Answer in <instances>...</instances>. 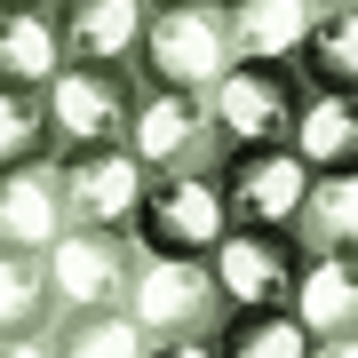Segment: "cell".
I'll return each mask as SVG.
<instances>
[{
	"instance_id": "obj_4",
	"label": "cell",
	"mask_w": 358,
	"mask_h": 358,
	"mask_svg": "<svg viewBox=\"0 0 358 358\" xmlns=\"http://www.w3.org/2000/svg\"><path fill=\"white\" fill-rule=\"evenodd\" d=\"M56 183H64V223L72 231H96V239H136V215H143V159L128 143L112 152H64L56 159Z\"/></svg>"
},
{
	"instance_id": "obj_2",
	"label": "cell",
	"mask_w": 358,
	"mask_h": 358,
	"mask_svg": "<svg viewBox=\"0 0 358 358\" xmlns=\"http://www.w3.org/2000/svg\"><path fill=\"white\" fill-rule=\"evenodd\" d=\"M231 239V207H223V176L192 167V176H152L136 215V255H176V263H207Z\"/></svg>"
},
{
	"instance_id": "obj_24",
	"label": "cell",
	"mask_w": 358,
	"mask_h": 358,
	"mask_svg": "<svg viewBox=\"0 0 358 358\" xmlns=\"http://www.w3.org/2000/svg\"><path fill=\"white\" fill-rule=\"evenodd\" d=\"M0 358H56L48 334H16V343H0Z\"/></svg>"
},
{
	"instance_id": "obj_3",
	"label": "cell",
	"mask_w": 358,
	"mask_h": 358,
	"mask_svg": "<svg viewBox=\"0 0 358 358\" xmlns=\"http://www.w3.org/2000/svg\"><path fill=\"white\" fill-rule=\"evenodd\" d=\"M223 176V207H231V231H271V239H294L303 231V207H310V167L294 159V143H263V152H223L215 159Z\"/></svg>"
},
{
	"instance_id": "obj_23",
	"label": "cell",
	"mask_w": 358,
	"mask_h": 358,
	"mask_svg": "<svg viewBox=\"0 0 358 358\" xmlns=\"http://www.w3.org/2000/svg\"><path fill=\"white\" fill-rule=\"evenodd\" d=\"M143 358H223V350H215V334H192V343H152Z\"/></svg>"
},
{
	"instance_id": "obj_20",
	"label": "cell",
	"mask_w": 358,
	"mask_h": 358,
	"mask_svg": "<svg viewBox=\"0 0 358 358\" xmlns=\"http://www.w3.org/2000/svg\"><path fill=\"white\" fill-rule=\"evenodd\" d=\"M303 255H358V176H319L303 207Z\"/></svg>"
},
{
	"instance_id": "obj_15",
	"label": "cell",
	"mask_w": 358,
	"mask_h": 358,
	"mask_svg": "<svg viewBox=\"0 0 358 358\" xmlns=\"http://www.w3.org/2000/svg\"><path fill=\"white\" fill-rule=\"evenodd\" d=\"M64 72V40H56L48 8H0V88L48 96V80Z\"/></svg>"
},
{
	"instance_id": "obj_22",
	"label": "cell",
	"mask_w": 358,
	"mask_h": 358,
	"mask_svg": "<svg viewBox=\"0 0 358 358\" xmlns=\"http://www.w3.org/2000/svg\"><path fill=\"white\" fill-rule=\"evenodd\" d=\"M215 350L223 358H310V334L294 310H271V319H223Z\"/></svg>"
},
{
	"instance_id": "obj_14",
	"label": "cell",
	"mask_w": 358,
	"mask_h": 358,
	"mask_svg": "<svg viewBox=\"0 0 358 358\" xmlns=\"http://www.w3.org/2000/svg\"><path fill=\"white\" fill-rule=\"evenodd\" d=\"M223 16H231V56L239 64H294L303 56V32H310L303 0H223Z\"/></svg>"
},
{
	"instance_id": "obj_21",
	"label": "cell",
	"mask_w": 358,
	"mask_h": 358,
	"mask_svg": "<svg viewBox=\"0 0 358 358\" xmlns=\"http://www.w3.org/2000/svg\"><path fill=\"white\" fill-rule=\"evenodd\" d=\"M56 159H64V143H56L48 96L0 88V167H56Z\"/></svg>"
},
{
	"instance_id": "obj_27",
	"label": "cell",
	"mask_w": 358,
	"mask_h": 358,
	"mask_svg": "<svg viewBox=\"0 0 358 358\" xmlns=\"http://www.w3.org/2000/svg\"><path fill=\"white\" fill-rule=\"evenodd\" d=\"M143 8H152V16H159V8H199V0H143Z\"/></svg>"
},
{
	"instance_id": "obj_1",
	"label": "cell",
	"mask_w": 358,
	"mask_h": 358,
	"mask_svg": "<svg viewBox=\"0 0 358 358\" xmlns=\"http://www.w3.org/2000/svg\"><path fill=\"white\" fill-rule=\"evenodd\" d=\"M231 64H239V56H231V16H223V0H199V8H159L152 24H143V48H136V88L215 96Z\"/></svg>"
},
{
	"instance_id": "obj_6",
	"label": "cell",
	"mask_w": 358,
	"mask_h": 358,
	"mask_svg": "<svg viewBox=\"0 0 358 358\" xmlns=\"http://www.w3.org/2000/svg\"><path fill=\"white\" fill-rule=\"evenodd\" d=\"M136 72L128 64H64L48 80V120H56V143L64 152H112L128 143V120H136Z\"/></svg>"
},
{
	"instance_id": "obj_16",
	"label": "cell",
	"mask_w": 358,
	"mask_h": 358,
	"mask_svg": "<svg viewBox=\"0 0 358 358\" xmlns=\"http://www.w3.org/2000/svg\"><path fill=\"white\" fill-rule=\"evenodd\" d=\"M287 143L310 176H358V96H310Z\"/></svg>"
},
{
	"instance_id": "obj_9",
	"label": "cell",
	"mask_w": 358,
	"mask_h": 358,
	"mask_svg": "<svg viewBox=\"0 0 358 358\" xmlns=\"http://www.w3.org/2000/svg\"><path fill=\"white\" fill-rule=\"evenodd\" d=\"M128 152L143 159V176H192V167H215L223 159V136H215L207 96L143 88L136 96V120H128Z\"/></svg>"
},
{
	"instance_id": "obj_5",
	"label": "cell",
	"mask_w": 358,
	"mask_h": 358,
	"mask_svg": "<svg viewBox=\"0 0 358 358\" xmlns=\"http://www.w3.org/2000/svg\"><path fill=\"white\" fill-rule=\"evenodd\" d=\"M303 103H310V88H303L294 64H231L223 88L207 96V112H215L223 152H263V143L294 136V112Z\"/></svg>"
},
{
	"instance_id": "obj_12",
	"label": "cell",
	"mask_w": 358,
	"mask_h": 358,
	"mask_svg": "<svg viewBox=\"0 0 358 358\" xmlns=\"http://www.w3.org/2000/svg\"><path fill=\"white\" fill-rule=\"evenodd\" d=\"M64 183L56 167H0V247L16 255H48L64 239Z\"/></svg>"
},
{
	"instance_id": "obj_7",
	"label": "cell",
	"mask_w": 358,
	"mask_h": 358,
	"mask_svg": "<svg viewBox=\"0 0 358 358\" xmlns=\"http://www.w3.org/2000/svg\"><path fill=\"white\" fill-rule=\"evenodd\" d=\"M223 294V319H271V310H294V287H303V239H271V231H231V239L207 255Z\"/></svg>"
},
{
	"instance_id": "obj_10",
	"label": "cell",
	"mask_w": 358,
	"mask_h": 358,
	"mask_svg": "<svg viewBox=\"0 0 358 358\" xmlns=\"http://www.w3.org/2000/svg\"><path fill=\"white\" fill-rule=\"evenodd\" d=\"M48 279L64 310H128L136 287V239H96V231H64L48 247Z\"/></svg>"
},
{
	"instance_id": "obj_13",
	"label": "cell",
	"mask_w": 358,
	"mask_h": 358,
	"mask_svg": "<svg viewBox=\"0 0 358 358\" xmlns=\"http://www.w3.org/2000/svg\"><path fill=\"white\" fill-rule=\"evenodd\" d=\"M294 319H303L310 343H343V334H358V255H303Z\"/></svg>"
},
{
	"instance_id": "obj_11",
	"label": "cell",
	"mask_w": 358,
	"mask_h": 358,
	"mask_svg": "<svg viewBox=\"0 0 358 358\" xmlns=\"http://www.w3.org/2000/svg\"><path fill=\"white\" fill-rule=\"evenodd\" d=\"M48 16L64 40V64H128V72H136L143 24H152L143 0H48Z\"/></svg>"
},
{
	"instance_id": "obj_18",
	"label": "cell",
	"mask_w": 358,
	"mask_h": 358,
	"mask_svg": "<svg viewBox=\"0 0 358 358\" xmlns=\"http://www.w3.org/2000/svg\"><path fill=\"white\" fill-rule=\"evenodd\" d=\"M294 72H303V88H310V96H358V8L310 16Z\"/></svg>"
},
{
	"instance_id": "obj_26",
	"label": "cell",
	"mask_w": 358,
	"mask_h": 358,
	"mask_svg": "<svg viewBox=\"0 0 358 358\" xmlns=\"http://www.w3.org/2000/svg\"><path fill=\"white\" fill-rule=\"evenodd\" d=\"M310 16H334V8H358V0H303Z\"/></svg>"
},
{
	"instance_id": "obj_25",
	"label": "cell",
	"mask_w": 358,
	"mask_h": 358,
	"mask_svg": "<svg viewBox=\"0 0 358 358\" xmlns=\"http://www.w3.org/2000/svg\"><path fill=\"white\" fill-rule=\"evenodd\" d=\"M310 358H358V334H343V343H310Z\"/></svg>"
},
{
	"instance_id": "obj_8",
	"label": "cell",
	"mask_w": 358,
	"mask_h": 358,
	"mask_svg": "<svg viewBox=\"0 0 358 358\" xmlns=\"http://www.w3.org/2000/svg\"><path fill=\"white\" fill-rule=\"evenodd\" d=\"M128 310H136V327L152 334V343H192V334H215L223 327L215 271H207V263H176V255H136Z\"/></svg>"
},
{
	"instance_id": "obj_17",
	"label": "cell",
	"mask_w": 358,
	"mask_h": 358,
	"mask_svg": "<svg viewBox=\"0 0 358 358\" xmlns=\"http://www.w3.org/2000/svg\"><path fill=\"white\" fill-rule=\"evenodd\" d=\"M56 319H64V303H56L48 255H16V247H0V343H16V334H48Z\"/></svg>"
},
{
	"instance_id": "obj_28",
	"label": "cell",
	"mask_w": 358,
	"mask_h": 358,
	"mask_svg": "<svg viewBox=\"0 0 358 358\" xmlns=\"http://www.w3.org/2000/svg\"><path fill=\"white\" fill-rule=\"evenodd\" d=\"M0 8H48V0H0Z\"/></svg>"
},
{
	"instance_id": "obj_19",
	"label": "cell",
	"mask_w": 358,
	"mask_h": 358,
	"mask_svg": "<svg viewBox=\"0 0 358 358\" xmlns=\"http://www.w3.org/2000/svg\"><path fill=\"white\" fill-rule=\"evenodd\" d=\"M48 350L56 358H143L152 334L136 327V310H64L48 327Z\"/></svg>"
}]
</instances>
